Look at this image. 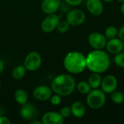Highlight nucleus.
<instances>
[{
    "label": "nucleus",
    "instance_id": "1",
    "mask_svg": "<svg viewBox=\"0 0 124 124\" xmlns=\"http://www.w3.org/2000/svg\"><path fill=\"white\" fill-rule=\"evenodd\" d=\"M86 68L92 73H105L110 66L109 54L102 49H94L86 56Z\"/></svg>",
    "mask_w": 124,
    "mask_h": 124
},
{
    "label": "nucleus",
    "instance_id": "2",
    "mask_svg": "<svg viewBox=\"0 0 124 124\" xmlns=\"http://www.w3.org/2000/svg\"><path fill=\"white\" fill-rule=\"evenodd\" d=\"M76 87L75 78L70 74L62 73L54 78L51 84V89L54 94L61 97L71 95Z\"/></svg>",
    "mask_w": 124,
    "mask_h": 124
},
{
    "label": "nucleus",
    "instance_id": "3",
    "mask_svg": "<svg viewBox=\"0 0 124 124\" xmlns=\"http://www.w3.org/2000/svg\"><path fill=\"white\" fill-rule=\"evenodd\" d=\"M63 65L65 69L71 74L81 73L86 68V56L78 51L70 52L64 57Z\"/></svg>",
    "mask_w": 124,
    "mask_h": 124
},
{
    "label": "nucleus",
    "instance_id": "4",
    "mask_svg": "<svg viewBox=\"0 0 124 124\" xmlns=\"http://www.w3.org/2000/svg\"><path fill=\"white\" fill-rule=\"evenodd\" d=\"M86 95V104L93 110L102 108L106 102L105 93L99 88L92 89Z\"/></svg>",
    "mask_w": 124,
    "mask_h": 124
},
{
    "label": "nucleus",
    "instance_id": "5",
    "mask_svg": "<svg viewBox=\"0 0 124 124\" xmlns=\"http://www.w3.org/2000/svg\"><path fill=\"white\" fill-rule=\"evenodd\" d=\"M42 64V58L41 54L37 52H29L24 60V66L27 70L33 72L38 70Z\"/></svg>",
    "mask_w": 124,
    "mask_h": 124
},
{
    "label": "nucleus",
    "instance_id": "6",
    "mask_svg": "<svg viewBox=\"0 0 124 124\" xmlns=\"http://www.w3.org/2000/svg\"><path fill=\"white\" fill-rule=\"evenodd\" d=\"M66 20L71 26H79L85 22L86 15L81 9H72L67 13Z\"/></svg>",
    "mask_w": 124,
    "mask_h": 124
},
{
    "label": "nucleus",
    "instance_id": "7",
    "mask_svg": "<svg viewBox=\"0 0 124 124\" xmlns=\"http://www.w3.org/2000/svg\"><path fill=\"white\" fill-rule=\"evenodd\" d=\"M108 39L100 32H92L88 37V42L94 49H102L105 47Z\"/></svg>",
    "mask_w": 124,
    "mask_h": 124
},
{
    "label": "nucleus",
    "instance_id": "8",
    "mask_svg": "<svg viewBox=\"0 0 124 124\" xmlns=\"http://www.w3.org/2000/svg\"><path fill=\"white\" fill-rule=\"evenodd\" d=\"M60 17L54 14L47 15L41 23V29L44 33H51L57 28Z\"/></svg>",
    "mask_w": 124,
    "mask_h": 124
},
{
    "label": "nucleus",
    "instance_id": "9",
    "mask_svg": "<svg viewBox=\"0 0 124 124\" xmlns=\"http://www.w3.org/2000/svg\"><path fill=\"white\" fill-rule=\"evenodd\" d=\"M118 84V81L115 76L108 75L102 79L100 87L105 94H110L116 90Z\"/></svg>",
    "mask_w": 124,
    "mask_h": 124
},
{
    "label": "nucleus",
    "instance_id": "10",
    "mask_svg": "<svg viewBox=\"0 0 124 124\" xmlns=\"http://www.w3.org/2000/svg\"><path fill=\"white\" fill-rule=\"evenodd\" d=\"M52 90L51 87L45 85H40L36 86L33 91V97L38 101L44 102L50 100L52 95Z\"/></svg>",
    "mask_w": 124,
    "mask_h": 124
},
{
    "label": "nucleus",
    "instance_id": "11",
    "mask_svg": "<svg viewBox=\"0 0 124 124\" xmlns=\"http://www.w3.org/2000/svg\"><path fill=\"white\" fill-rule=\"evenodd\" d=\"M20 115L23 118L30 121L31 120L36 119L39 112L35 105L27 102L26 104L22 105V108L20 110Z\"/></svg>",
    "mask_w": 124,
    "mask_h": 124
},
{
    "label": "nucleus",
    "instance_id": "12",
    "mask_svg": "<svg viewBox=\"0 0 124 124\" xmlns=\"http://www.w3.org/2000/svg\"><path fill=\"white\" fill-rule=\"evenodd\" d=\"M41 122L43 124H62L64 123V118L60 113L49 111L42 116Z\"/></svg>",
    "mask_w": 124,
    "mask_h": 124
},
{
    "label": "nucleus",
    "instance_id": "13",
    "mask_svg": "<svg viewBox=\"0 0 124 124\" xmlns=\"http://www.w3.org/2000/svg\"><path fill=\"white\" fill-rule=\"evenodd\" d=\"M124 47V41L121 40L119 38H113L109 39L107 41L105 48L108 53L111 54H116L123 51Z\"/></svg>",
    "mask_w": 124,
    "mask_h": 124
},
{
    "label": "nucleus",
    "instance_id": "14",
    "mask_svg": "<svg viewBox=\"0 0 124 124\" xmlns=\"http://www.w3.org/2000/svg\"><path fill=\"white\" fill-rule=\"evenodd\" d=\"M86 8L93 16H100L103 13L104 6L102 0H87L86 3Z\"/></svg>",
    "mask_w": 124,
    "mask_h": 124
},
{
    "label": "nucleus",
    "instance_id": "15",
    "mask_svg": "<svg viewBox=\"0 0 124 124\" xmlns=\"http://www.w3.org/2000/svg\"><path fill=\"white\" fill-rule=\"evenodd\" d=\"M60 0H44L41 8L44 13L49 15L55 13L60 8Z\"/></svg>",
    "mask_w": 124,
    "mask_h": 124
},
{
    "label": "nucleus",
    "instance_id": "16",
    "mask_svg": "<svg viewBox=\"0 0 124 124\" xmlns=\"http://www.w3.org/2000/svg\"><path fill=\"white\" fill-rule=\"evenodd\" d=\"M70 110L71 114L77 118H83L86 113L84 105L79 101H75L74 102H73L70 106Z\"/></svg>",
    "mask_w": 124,
    "mask_h": 124
},
{
    "label": "nucleus",
    "instance_id": "17",
    "mask_svg": "<svg viewBox=\"0 0 124 124\" xmlns=\"http://www.w3.org/2000/svg\"><path fill=\"white\" fill-rule=\"evenodd\" d=\"M14 98L15 102L20 105L26 104L28 101V95L27 92L23 89H18L15 92Z\"/></svg>",
    "mask_w": 124,
    "mask_h": 124
},
{
    "label": "nucleus",
    "instance_id": "18",
    "mask_svg": "<svg viewBox=\"0 0 124 124\" xmlns=\"http://www.w3.org/2000/svg\"><path fill=\"white\" fill-rule=\"evenodd\" d=\"M102 77L100 73H92L88 78V83L89 84L92 89H98L102 82Z\"/></svg>",
    "mask_w": 124,
    "mask_h": 124
},
{
    "label": "nucleus",
    "instance_id": "19",
    "mask_svg": "<svg viewBox=\"0 0 124 124\" xmlns=\"http://www.w3.org/2000/svg\"><path fill=\"white\" fill-rule=\"evenodd\" d=\"M26 68H25L24 65H20L17 66H15L12 71V76L14 79L15 80H20L24 78L25 73H26Z\"/></svg>",
    "mask_w": 124,
    "mask_h": 124
},
{
    "label": "nucleus",
    "instance_id": "20",
    "mask_svg": "<svg viewBox=\"0 0 124 124\" xmlns=\"http://www.w3.org/2000/svg\"><path fill=\"white\" fill-rule=\"evenodd\" d=\"M76 89L81 94H87L92 89L91 88L88 81H81L76 85Z\"/></svg>",
    "mask_w": 124,
    "mask_h": 124
},
{
    "label": "nucleus",
    "instance_id": "21",
    "mask_svg": "<svg viewBox=\"0 0 124 124\" xmlns=\"http://www.w3.org/2000/svg\"><path fill=\"white\" fill-rule=\"evenodd\" d=\"M110 99L114 103L117 105H121L124 103V93L120 91L115 90L114 92L110 93Z\"/></svg>",
    "mask_w": 124,
    "mask_h": 124
},
{
    "label": "nucleus",
    "instance_id": "22",
    "mask_svg": "<svg viewBox=\"0 0 124 124\" xmlns=\"http://www.w3.org/2000/svg\"><path fill=\"white\" fill-rule=\"evenodd\" d=\"M104 35L108 40L116 38L118 36V29L113 25H110L105 29Z\"/></svg>",
    "mask_w": 124,
    "mask_h": 124
},
{
    "label": "nucleus",
    "instance_id": "23",
    "mask_svg": "<svg viewBox=\"0 0 124 124\" xmlns=\"http://www.w3.org/2000/svg\"><path fill=\"white\" fill-rule=\"evenodd\" d=\"M70 24L68 23L67 20H62V21H60L57 26V30L59 33H65L66 32L68 31V30L70 29Z\"/></svg>",
    "mask_w": 124,
    "mask_h": 124
},
{
    "label": "nucleus",
    "instance_id": "24",
    "mask_svg": "<svg viewBox=\"0 0 124 124\" xmlns=\"http://www.w3.org/2000/svg\"><path fill=\"white\" fill-rule=\"evenodd\" d=\"M114 62L118 67L124 68V52H121L116 54L114 57Z\"/></svg>",
    "mask_w": 124,
    "mask_h": 124
},
{
    "label": "nucleus",
    "instance_id": "25",
    "mask_svg": "<svg viewBox=\"0 0 124 124\" xmlns=\"http://www.w3.org/2000/svg\"><path fill=\"white\" fill-rule=\"evenodd\" d=\"M60 113L61 114V116L64 118H67L68 117L70 116L71 114V110H70V107H68V106H65L63 108H61Z\"/></svg>",
    "mask_w": 124,
    "mask_h": 124
},
{
    "label": "nucleus",
    "instance_id": "26",
    "mask_svg": "<svg viewBox=\"0 0 124 124\" xmlns=\"http://www.w3.org/2000/svg\"><path fill=\"white\" fill-rule=\"evenodd\" d=\"M61 102H62V98L60 95L57 94H55L54 95H52L50 98V102L52 105L57 106V105H59L61 103Z\"/></svg>",
    "mask_w": 124,
    "mask_h": 124
},
{
    "label": "nucleus",
    "instance_id": "27",
    "mask_svg": "<svg viewBox=\"0 0 124 124\" xmlns=\"http://www.w3.org/2000/svg\"><path fill=\"white\" fill-rule=\"evenodd\" d=\"M65 1L67 4H68L70 6H74V7H76V6L80 5L82 3L83 0H65Z\"/></svg>",
    "mask_w": 124,
    "mask_h": 124
},
{
    "label": "nucleus",
    "instance_id": "28",
    "mask_svg": "<svg viewBox=\"0 0 124 124\" xmlns=\"http://www.w3.org/2000/svg\"><path fill=\"white\" fill-rule=\"evenodd\" d=\"M118 37L124 42V25L118 30Z\"/></svg>",
    "mask_w": 124,
    "mask_h": 124
},
{
    "label": "nucleus",
    "instance_id": "29",
    "mask_svg": "<svg viewBox=\"0 0 124 124\" xmlns=\"http://www.w3.org/2000/svg\"><path fill=\"white\" fill-rule=\"evenodd\" d=\"M11 124V121L10 120L6 117V116H0V124Z\"/></svg>",
    "mask_w": 124,
    "mask_h": 124
},
{
    "label": "nucleus",
    "instance_id": "30",
    "mask_svg": "<svg viewBox=\"0 0 124 124\" xmlns=\"http://www.w3.org/2000/svg\"><path fill=\"white\" fill-rule=\"evenodd\" d=\"M4 69V62L1 59H0V74L2 73Z\"/></svg>",
    "mask_w": 124,
    "mask_h": 124
},
{
    "label": "nucleus",
    "instance_id": "31",
    "mask_svg": "<svg viewBox=\"0 0 124 124\" xmlns=\"http://www.w3.org/2000/svg\"><path fill=\"white\" fill-rule=\"evenodd\" d=\"M29 124H41L42 122L41 121H36V119H33V120H31L29 121Z\"/></svg>",
    "mask_w": 124,
    "mask_h": 124
},
{
    "label": "nucleus",
    "instance_id": "32",
    "mask_svg": "<svg viewBox=\"0 0 124 124\" xmlns=\"http://www.w3.org/2000/svg\"><path fill=\"white\" fill-rule=\"evenodd\" d=\"M121 4H121V13L124 15V2L121 3Z\"/></svg>",
    "mask_w": 124,
    "mask_h": 124
},
{
    "label": "nucleus",
    "instance_id": "33",
    "mask_svg": "<svg viewBox=\"0 0 124 124\" xmlns=\"http://www.w3.org/2000/svg\"><path fill=\"white\" fill-rule=\"evenodd\" d=\"M105 2H106V3H111V2H113L114 0H103Z\"/></svg>",
    "mask_w": 124,
    "mask_h": 124
},
{
    "label": "nucleus",
    "instance_id": "34",
    "mask_svg": "<svg viewBox=\"0 0 124 124\" xmlns=\"http://www.w3.org/2000/svg\"><path fill=\"white\" fill-rule=\"evenodd\" d=\"M116 1H118L120 2V3H123V2H124V0H116Z\"/></svg>",
    "mask_w": 124,
    "mask_h": 124
},
{
    "label": "nucleus",
    "instance_id": "35",
    "mask_svg": "<svg viewBox=\"0 0 124 124\" xmlns=\"http://www.w3.org/2000/svg\"><path fill=\"white\" fill-rule=\"evenodd\" d=\"M1 81H0V91H1Z\"/></svg>",
    "mask_w": 124,
    "mask_h": 124
},
{
    "label": "nucleus",
    "instance_id": "36",
    "mask_svg": "<svg viewBox=\"0 0 124 124\" xmlns=\"http://www.w3.org/2000/svg\"><path fill=\"white\" fill-rule=\"evenodd\" d=\"M123 51H124V47H123Z\"/></svg>",
    "mask_w": 124,
    "mask_h": 124
}]
</instances>
